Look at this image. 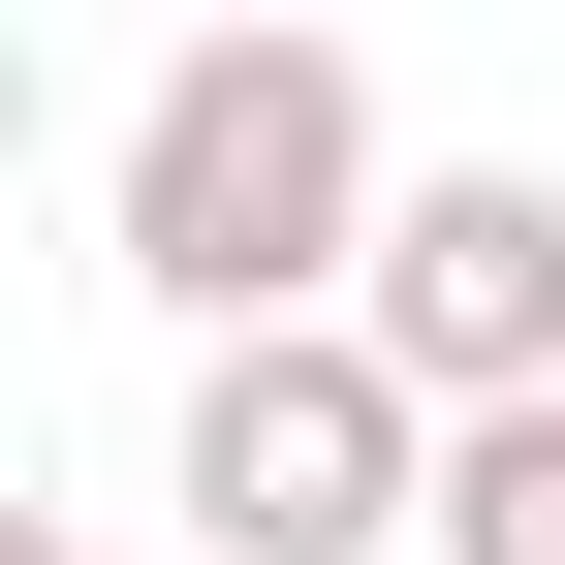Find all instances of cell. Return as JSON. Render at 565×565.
Listing matches in <instances>:
<instances>
[{
	"label": "cell",
	"instance_id": "6da1fadb",
	"mask_svg": "<svg viewBox=\"0 0 565 565\" xmlns=\"http://www.w3.org/2000/svg\"><path fill=\"white\" fill-rule=\"evenodd\" d=\"M377 221H408V158H377V63L345 32H189L126 95V282L189 345H315L377 282Z\"/></svg>",
	"mask_w": 565,
	"mask_h": 565
},
{
	"label": "cell",
	"instance_id": "7a4b0ae2",
	"mask_svg": "<svg viewBox=\"0 0 565 565\" xmlns=\"http://www.w3.org/2000/svg\"><path fill=\"white\" fill-rule=\"evenodd\" d=\"M189 565H440V408L377 377V345H189Z\"/></svg>",
	"mask_w": 565,
	"mask_h": 565
},
{
	"label": "cell",
	"instance_id": "3957f363",
	"mask_svg": "<svg viewBox=\"0 0 565 565\" xmlns=\"http://www.w3.org/2000/svg\"><path fill=\"white\" fill-rule=\"evenodd\" d=\"M345 345H377L408 408H565V189L534 158H408V221H377V282H345Z\"/></svg>",
	"mask_w": 565,
	"mask_h": 565
},
{
	"label": "cell",
	"instance_id": "277c9868",
	"mask_svg": "<svg viewBox=\"0 0 565 565\" xmlns=\"http://www.w3.org/2000/svg\"><path fill=\"white\" fill-rule=\"evenodd\" d=\"M440 565H565V408H471L440 440Z\"/></svg>",
	"mask_w": 565,
	"mask_h": 565
}]
</instances>
